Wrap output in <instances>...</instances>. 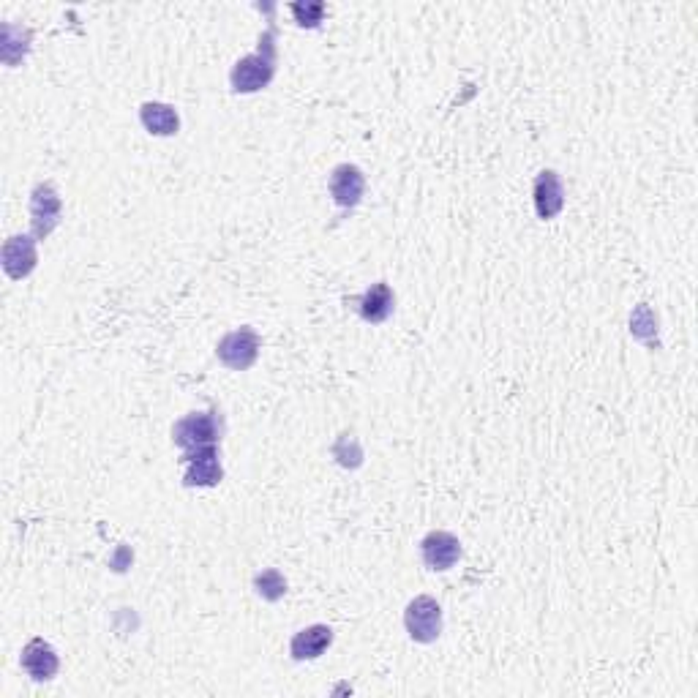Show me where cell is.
I'll use <instances>...</instances> for the list:
<instances>
[{"instance_id": "1", "label": "cell", "mask_w": 698, "mask_h": 698, "mask_svg": "<svg viewBox=\"0 0 698 698\" xmlns=\"http://www.w3.org/2000/svg\"><path fill=\"white\" fill-rule=\"evenodd\" d=\"M273 74H276V44H273V30H268L260 39V50L235 63L230 74L232 90L235 93H257V90L268 88Z\"/></svg>"}, {"instance_id": "2", "label": "cell", "mask_w": 698, "mask_h": 698, "mask_svg": "<svg viewBox=\"0 0 698 698\" xmlns=\"http://www.w3.org/2000/svg\"><path fill=\"white\" fill-rule=\"evenodd\" d=\"M404 625H407V633L412 636V641L418 644H431V641L439 639L442 633V609L439 603L429 595H420L407 606L404 611Z\"/></svg>"}, {"instance_id": "3", "label": "cell", "mask_w": 698, "mask_h": 698, "mask_svg": "<svg viewBox=\"0 0 698 698\" xmlns=\"http://www.w3.org/2000/svg\"><path fill=\"white\" fill-rule=\"evenodd\" d=\"M221 426L213 412H194V415H186L175 423L172 429V439L175 445L183 450H197L205 448V445H216L219 442Z\"/></svg>"}, {"instance_id": "4", "label": "cell", "mask_w": 698, "mask_h": 698, "mask_svg": "<svg viewBox=\"0 0 698 698\" xmlns=\"http://www.w3.org/2000/svg\"><path fill=\"white\" fill-rule=\"evenodd\" d=\"M219 360L232 371H246L254 366V360L260 355V336L257 330L251 328H238L227 333L224 339L219 341V349H216Z\"/></svg>"}, {"instance_id": "5", "label": "cell", "mask_w": 698, "mask_h": 698, "mask_svg": "<svg viewBox=\"0 0 698 698\" xmlns=\"http://www.w3.org/2000/svg\"><path fill=\"white\" fill-rule=\"evenodd\" d=\"M186 472H183V483L186 486H216L221 480V464H219V450L216 445H205V448L186 450Z\"/></svg>"}, {"instance_id": "6", "label": "cell", "mask_w": 698, "mask_h": 698, "mask_svg": "<svg viewBox=\"0 0 698 698\" xmlns=\"http://www.w3.org/2000/svg\"><path fill=\"white\" fill-rule=\"evenodd\" d=\"M420 554L429 570H450L461 559V543L450 532L434 529L420 543Z\"/></svg>"}, {"instance_id": "7", "label": "cell", "mask_w": 698, "mask_h": 698, "mask_svg": "<svg viewBox=\"0 0 698 698\" xmlns=\"http://www.w3.org/2000/svg\"><path fill=\"white\" fill-rule=\"evenodd\" d=\"M30 213H33V230L39 238H47L60 221V197L52 183H39L33 189L30 200Z\"/></svg>"}, {"instance_id": "8", "label": "cell", "mask_w": 698, "mask_h": 698, "mask_svg": "<svg viewBox=\"0 0 698 698\" xmlns=\"http://www.w3.org/2000/svg\"><path fill=\"white\" fill-rule=\"evenodd\" d=\"M330 197L336 200L341 208H355L363 200V189H366V178L358 167L352 164H339L336 170L330 172Z\"/></svg>"}, {"instance_id": "9", "label": "cell", "mask_w": 698, "mask_h": 698, "mask_svg": "<svg viewBox=\"0 0 698 698\" xmlns=\"http://www.w3.org/2000/svg\"><path fill=\"white\" fill-rule=\"evenodd\" d=\"M36 240L30 235H14L6 240L3 246V270L9 273L11 279H25L36 268Z\"/></svg>"}, {"instance_id": "10", "label": "cell", "mask_w": 698, "mask_h": 698, "mask_svg": "<svg viewBox=\"0 0 698 698\" xmlns=\"http://www.w3.org/2000/svg\"><path fill=\"white\" fill-rule=\"evenodd\" d=\"M532 197H535V210H538L540 219H554L559 210L565 208V189H562L557 172H540L535 178V186H532Z\"/></svg>"}, {"instance_id": "11", "label": "cell", "mask_w": 698, "mask_h": 698, "mask_svg": "<svg viewBox=\"0 0 698 698\" xmlns=\"http://www.w3.org/2000/svg\"><path fill=\"white\" fill-rule=\"evenodd\" d=\"M58 655L44 639H33L22 649V669L28 671L36 682H47L58 674Z\"/></svg>"}, {"instance_id": "12", "label": "cell", "mask_w": 698, "mask_h": 698, "mask_svg": "<svg viewBox=\"0 0 698 698\" xmlns=\"http://www.w3.org/2000/svg\"><path fill=\"white\" fill-rule=\"evenodd\" d=\"M333 644V630L328 625H311L295 633L290 641V655L295 660H317Z\"/></svg>"}, {"instance_id": "13", "label": "cell", "mask_w": 698, "mask_h": 698, "mask_svg": "<svg viewBox=\"0 0 698 698\" xmlns=\"http://www.w3.org/2000/svg\"><path fill=\"white\" fill-rule=\"evenodd\" d=\"M393 306H396V298H393V290H390L385 281H377L358 300L360 317L371 322V325H379V322L388 320L390 314H393Z\"/></svg>"}, {"instance_id": "14", "label": "cell", "mask_w": 698, "mask_h": 698, "mask_svg": "<svg viewBox=\"0 0 698 698\" xmlns=\"http://www.w3.org/2000/svg\"><path fill=\"white\" fill-rule=\"evenodd\" d=\"M140 120L142 126H145L150 134H156V137H172V134H178L180 129L178 112L172 110L170 104H159V101L142 104Z\"/></svg>"}, {"instance_id": "15", "label": "cell", "mask_w": 698, "mask_h": 698, "mask_svg": "<svg viewBox=\"0 0 698 698\" xmlns=\"http://www.w3.org/2000/svg\"><path fill=\"white\" fill-rule=\"evenodd\" d=\"M254 589H257V595H260L262 600L276 603V600H281L287 595V579H284L276 568H268L254 576Z\"/></svg>"}, {"instance_id": "16", "label": "cell", "mask_w": 698, "mask_h": 698, "mask_svg": "<svg viewBox=\"0 0 698 698\" xmlns=\"http://www.w3.org/2000/svg\"><path fill=\"white\" fill-rule=\"evenodd\" d=\"M290 9L292 14H295L298 25H303V28H317L322 22V14H325V3H320V0H306V3H292Z\"/></svg>"}]
</instances>
